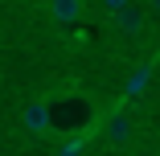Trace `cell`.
I'll list each match as a JSON object with an SVG mask.
<instances>
[{
    "instance_id": "6da1fadb",
    "label": "cell",
    "mask_w": 160,
    "mask_h": 156,
    "mask_svg": "<svg viewBox=\"0 0 160 156\" xmlns=\"http://www.w3.org/2000/svg\"><path fill=\"white\" fill-rule=\"evenodd\" d=\"M111 21H115V29H119V33H127V37H132V33H140V29H144V8L132 0V4H127V8H119Z\"/></svg>"
},
{
    "instance_id": "7a4b0ae2",
    "label": "cell",
    "mask_w": 160,
    "mask_h": 156,
    "mask_svg": "<svg viewBox=\"0 0 160 156\" xmlns=\"http://www.w3.org/2000/svg\"><path fill=\"white\" fill-rule=\"evenodd\" d=\"M25 128H29V132H49V128H53V119H49V99H37V103L25 107Z\"/></svg>"
},
{
    "instance_id": "3957f363",
    "label": "cell",
    "mask_w": 160,
    "mask_h": 156,
    "mask_svg": "<svg viewBox=\"0 0 160 156\" xmlns=\"http://www.w3.org/2000/svg\"><path fill=\"white\" fill-rule=\"evenodd\" d=\"M49 17L58 25H74L82 17V0H49Z\"/></svg>"
},
{
    "instance_id": "277c9868",
    "label": "cell",
    "mask_w": 160,
    "mask_h": 156,
    "mask_svg": "<svg viewBox=\"0 0 160 156\" xmlns=\"http://www.w3.org/2000/svg\"><path fill=\"white\" fill-rule=\"evenodd\" d=\"M99 4H103V13H107V17H115L119 8H127V4H132V0H99Z\"/></svg>"
},
{
    "instance_id": "5b68a950",
    "label": "cell",
    "mask_w": 160,
    "mask_h": 156,
    "mask_svg": "<svg viewBox=\"0 0 160 156\" xmlns=\"http://www.w3.org/2000/svg\"><path fill=\"white\" fill-rule=\"evenodd\" d=\"M144 4H148V8H152V13H160V0H144Z\"/></svg>"
},
{
    "instance_id": "8992f818",
    "label": "cell",
    "mask_w": 160,
    "mask_h": 156,
    "mask_svg": "<svg viewBox=\"0 0 160 156\" xmlns=\"http://www.w3.org/2000/svg\"><path fill=\"white\" fill-rule=\"evenodd\" d=\"M156 66H160V49H156Z\"/></svg>"
},
{
    "instance_id": "52a82bcc",
    "label": "cell",
    "mask_w": 160,
    "mask_h": 156,
    "mask_svg": "<svg viewBox=\"0 0 160 156\" xmlns=\"http://www.w3.org/2000/svg\"><path fill=\"white\" fill-rule=\"evenodd\" d=\"M0 156H4V152H0Z\"/></svg>"
}]
</instances>
